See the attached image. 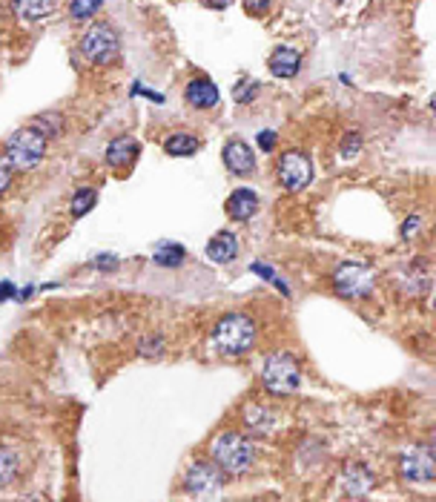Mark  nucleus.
<instances>
[{"instance_id": "obj_1", "label": "nucleus", "mask_w": 436, "mask_h": 502, "mask_svg": "<svg viewBox=\"0 0 436 502\" xmlns=\"http://www.w3.org/2000/svg\"><path fill=\"white\" fill-rule=\"evenodd\" d=\"M212 342L224 356H239L247 353L256 345V322L244 313H230L212 330Z\"/></svg>"}, {"instance_id": "obj_2", "label": "nucleus", "mask_w": 436, "mask_h": 502, "mask_svg": "<svg viewBox=\"0 0 436 502\" xmlns=\"http://www.w3.org/2000/svg\"><path fill=\"white\" fill-rule=\"evenodd\" d=\"M253 442L236 431H227L212 442V459L224 474H244L253 465Z\"/></svg>"}, {"instance_id": "obj_3", "label": "nucleus", "mask_w": 436, "mask_h": 502, "mask_svg": "<svg viewBox=\"0 0 436 502\" xmlns=\"http://www.w3.org/2000/svg\"><path fill=\"white\" fill-rule=\"evenodd\" d=\"M261 382L273 396H290L301 385V370L296 356L290 353H270L261 367Z\"/></svg>"}, {"instance_id": "obj_4", "label": "nucleus", "mask_w": 436, "mask_h": 502, "mask_svg": "<svg viewBox=\"0 0 436 502\" xmlns=\"http://www.w3.org/2000/svg\"><path fill=\"white\" fill-rule=\"evenodd\" d=\"M6 155H9L12 167H18V169H32V167H38V164L43 161V155H46V135L29 124V127L18 130V132L9 138Z\"/></svg>"}, {"instance_id": "obj_5", "label": "nucleus", "mask_w": 436, "mask_h": 502, "mask_svg": "<svg viewBox=\"0 0 436 502\" xmlns=\"http://www.w3.org/2000/svg\"><path fill=\"white\" fill-rule=\"evenodd\" d=\"M81 52L92 63H113L118 58V35L109 23H92L81 38Z\"/></svg>"}, {"instance_id": "obj_6", "label": "nucleus", "mask_w": 436, "mask_h": 502, "mask_svg": "<svg viewBox=\"0 0 436 502\" xmlns=\"http://www.w3.org/2000/svg\"><path fill=\"white\" fill-rule=\"evenodd\" d=\"M373 281H376L373 270L365 264H356V261H348L333 273V290L351 301L368 298L373 293Z\"/></svg>"}, {"instance_id": "obj_7", "label": "nucleus", "mask_w": 436, "mask_h": 502, "mask_svg": "<svg viewBox=\"0 0 436 502\" xmlns=\"http://www.w3.org/2000/svg\"><path fill=\"white\" fill-rule=\"evenodd\" d=\"M313 178V164L304 152H284L279 161V181L284 184V189L296 192L304 189Z\"/></svg>"}, {"instance_id": "obj_8", "label": "nucleus", "mask_w": 436, "mask_h": 502, "mask_svg": "<svg viewBox=\"0 0 436 502\" xmlns=\"http://www.w3.org/2000/svg\"><path fill=\"white\" fill-rule=\"evenodd\" d=\"M399 471L408 482H419V485H427L433 482L436 476V459H433V451L430 448H413L402 456L399 462Z\"/></svg>"}, {"instance_id": "obj_9", "label": "nucleus", "mask_w": 436, "mask_h": 502, "mask_svg": "<svg viewBox=\"0 0 436 502\" xmlns=\"http://www.w3.org/2000/svg\"><path fill=\"white\" fill-rule=\"evenodd\" d=\"M184 482H187V488H190L192 493H207V491H218V488L224 485V474L218 471V465L201 459V462H192V465H190Z\"/></svg>"}, {"instance_id": "obj_10", "label": "nucleus", "mask_w": 436, "mask_h": 502, "mask_svg": "<svg viewBox=\"0 0 436 502\" xmlns=\"http://www.w3.org/2000/svg\"><path fill=\"white\" fill-rule=\"evenodd\" d=\"M224 164L230 172L236 175H247L256 169V158H253V150L244 144V141H230L224 147Z\"/></svg>"}, {"instance_id": "obj_11", "label": "nucleus", "mask_w": 436, "mask_h": 502, "mask_svg": "<svg viewBox=\"0 0 436 502\" xmlns=\"http://www.w3.org/2000/svg\"><path fill=\"white\" fill-rule=\"evenodd\" d=\"M256 210H259V195L253 192V189H236L230 198H227V213H230V219L233 221H247V219H253L256 216Z\"/></svg>"}, {"instance_id": "obj_12", "label": "nucleus", "mask_w": 436, "mask_h": 502, "mask_svg": "<svg viewBox=\"0 0 436 502\" xmlns=\"http://www.w3.org/2000/svg\"><path fill=\"white\" fill-rule=\"evenodd\" d=\"M239 256V239L233 233H218L209 239L207 244V258L215 261V264H227Z\"/></svg>"}, {"instance_id": "obj_13", "label": "nucleus", "mask_w": 436, "mask_h": 502, "mask_svg": "<svg viewBox=\"0 0 436 502\" xmlns=\"http://www.w3.org/2000/svg\"><path fill=\"white\" fill-rule=\"evenodd\" d=\"M187 100H190L195 110H209V107L218 104V89H215L212 80L195 78V80L187 83Z\"/></svg>"}, {"instance_id": "obj_14", "label": "nucleus", "mask_w": 436, "mask_h": 502, "mask_svg": "<svg viewBox=\"0 0 436 502\" xmlns=\"http://www.w3.org/2000/svg\"><path fill=\"white\" fill-rule=\"evenodd\" d=\"M301 69V55L290 46H279L273 55H270V72L276 78H293L296 72Z\"/></svg>"}, {"instance_id": "obj_15", "label": "nucleus", "mask_w": 436, "mask_h": 502, "mask_svg": "<svg viewBox=\"0 0 436 502\" xmlns=\"http://www.w3.org/2000/svg\"><path fill=\"white\" fill-rule=\"evenodd\" d=\"M135 155H138V141L135 138H115L106 147V161L113 167H127V164L135 161Z\"/></svg>"}, {"instance_id": "obj_16", "label": "nucleus", "mask_w": 436, "mask_h": 502, "mask_svg": "<svg viewBox=\"0 0 436 502\" xmlns=\"http://www.w3.org/2000/svg\"><path fill=\"white\" fill-rule=\"evenodd\" d=\"M55 0H12V12L21 21H41L46 15H52Z\"/></svg>"}, {"instance_id": "obj_17", "label": "nucleus", "mask_w": 436, "mask_h": 502, "mask_svg": "<svg viewBox=\"0 0 436 502\" xmlns=\"http://www.w3.org/2000/svg\"><path fill=\"white\" fill-rule=\"evenodd\" d=\"M370 488H373V474H370L368 468L351 465V468L345 471V491H348V493L362 496V493H368Z\"/></svg>"}, {"instance_id": "obj_18", "label": "nucleus", "mask_w": 436, "mask_h": 502, "mask_svg": "<svg viewBox=\"0 0 436 502\" xmlns=\"http://www.w3.org/2000/svg\"><path fill=\"white\" fill-rule=\"evenodd\" d=\"M244 422H247V428H250L253 434H267L276 419H273V414H270L267 408H261V405H247V408H244Z\"/></svg>"}, {"instance_id": "obj_19", "label": "nucleus", "mask_w": 436, "mask_h": 502, "mask_svg": "<svg viewBox=\"0 0 436 502\" xmlns=\"http://www.w3.org/2000/svg\"><path fill=\"white\" fill-rule=\"evenodd\" d=\"M164 150L170 155H195L198 152V138L190 135V132H175L164 141Z\"/></svg>"}, {"instance_id": "obj_20", "label": "nucleus", "mask_w": 436, "mask_h": 502, "mask_svg": "<svg viewBox=\"0 0 436 502\" xmlns=\"http://www.w3.org/2000/svg\"><path fill=\"white\" fill-rule=\"evenodd\" d=\"M18 454L9 451V448H0V488L9 485L15 476H18Z\"/></svg>"}, {"instance_id": "obj_21", "label": "nucleus", "mask_w": 436, "mask_h": 502, "mask_svg": "<svg viewBox=\"0 0 436 502\" xmlns=\"http://www.w3.org/2000/svg\"><path fill=\"white\" fill-rule=\"evenodd\" d=\"M184 247L181 244H164L158 253H155V264H161V267H178V264H184Z\"/></svg>"}, {"instance_id": "obj_22", "label": "nucleus", "mask_w": 436, "mask_h": 502, "mask_svg": "<svg viewBox=\"0 0 436 502\" xmlns=\"http://www.w3.org/2000/svg\"><path fill=\"white\" fill-rule=\"evenodd\" d=\"M95 201H98V192H95V189H78L75 198H72V216H75V219L86 216V213L95 207Z\"/></svg>"}, {"instance_id": "obj_23", "label": "nucleus", "mask_w": 436, "mask_h": 502, "mask_svg": "<svg viewBox=\"0 0 436 502\" xmlns=\"http://www.w3.org/2000/svg\"><path fill=\"white\" fill-rule=\"evenodd\" d=\"M100 4H103V0H72V4H69V12H72V18L86 21V18H92V15L100 9Z\"/></svg>"}, {"instance_id": "obj_24", "label": "nucleus", "mask_w": 436, "mask_h": 502, "mask_svg": "<svg viewBox=\"0 0 436 502\" xmlns=\"http://www.w3.org/2000/svg\"><path fill=\"white\" fill-rule=\"evenodd\" d=\"M32 127L35 130H41L46 138H52V135H58L61 132V118L52 113V115H41L38 121H32Z\"/></svg>"}, {"instance_id": "obj_25", "label": "nucleus", "mask_w": 436, "mask_h": 502, "mask_svg": "<svg viewBox=\"0 0 436 502\" xmlns=\"http://www.w3.org/2000/svg\"><path fill=\"white\" fill-rule=\"evenodd\" d=\"M138 353H141V356H147V359L161 356V353H164V339H161V336H147V339H141Z\"/></svg>"}, {"instance_id": "obj_26", "label": "nucleus", "mask_w": 436, "mask_h": 502, "mask_svg": "<svg viewBox=\"0 0 436 502\" xmlns=\"http://www.w3.org/2000/svg\"><path fill=\"white\" fill-rule=\"evenodd\" d=\"M362 150V135L359 132H348L342 141V158H353Z\"/></svg>"}, {"instance_id": "obj_27", "label": "nucleus", "mask_w": 436, "mask_h": 502, "mask_svg": "<svg viewBox=\"0 0 436 502\" xmlns=\"http://www.w3.org/2000/svg\"><path fill=\"white\" fill-rule=\"evenodd\" d=\"M9 184H12V161L6 155V158H0V192H6Z\"/></svg>"}, {"instance_id": "obj_28", "label": "nucleus", "mask_w": 436, "mask_h": 502, "mask_svg": "<svg viewBox=\"0 0 436 502\" xmlns=\"http://www.w3.org/2000/svg\"><path fill=\"white\" fill-rule=\"evenodd\" d=\"M256 89H259L256 80H244V83H239V89H236V100H239V104H247V100L256 95Z\"/></svg>"}, {"instance_id": "obj_29", "label": "nucleus", "mask_w": 436, "mask_h": 502, "mask_svg": "<svg viewBox=\"0 0 436 502\" xmlns=\"http://www.w3.org/2000/svg\"><path fill=\"white\" fill-rule=\"evenodd\" d=\"M95 267H98L100 273H113V270L118 267V258H115V256H109V253H103V256L95 258Z\"/></svg>"}, {"instance_id": "obj_30", "label": "nucleus", "mask_w": 436, "mask_h": 502, "mask_svg": "<svg viewBox=\"0 0 436 502\" xmlns=\"http://www.w3.org/2000/svg\"><path fill=\"white\" fill-rule=\"evenodd\" d=\"M419 227H422V219H419V216L408 219V221L402 224V239H413V236L419 233Z\"/></svg>"}, {"instance_id": "obj_31", "label": "nucleus", "mask_w": 436, "mask_h": 502, "mask_svg": "<svg viewBox=\"0 0 436 502\" xmlns=\"http://www.w3.org/2000/svg\"><path fill=\"white\" fill-rule=\"evenodd\" d=\"M259 147H261L264 152H270V150L276 147V132H270V130H264V132L259 135Z\"/></svg>"}, {"instance_id": "obj_32", "label": "nucleus", "mask_w": 436, "mask_h": 502, "mask_svg": "<svg viewBox=\"0 0 436 502\" xmlns=\"http://www.w3.org/2000/svg\"><path fill=\"white\" fill-rule=\"evenodd\" d=\"M267 6H270V0H247V9H250L253 15H261V12H267Z\"/></svg>"}, {"instance_id": "obj_33", "label": "nucleus", "mask_w": 436, "mask_h": 502, "mask_svg": "<svg viewBox=\"0 0 436 502\" xmlns=\"http://www.w3.org/2000/svg\"><path fill=\"white\" fill-rule=\"evenodd\" d=\"M201 4L209 6V9H227V6L233 4V0H201Z\"/></svg>"}, {"instance_id": "obj_34", "label": "nucleus", "mask_w": 436, "mask_h": 502, "mask_svg": "<svg viewBox=\"0 0 436 502\" xmlns=\"http://www.w3.org/2000/svg\"><path fill=\"white\" fill-rule=\"evenodd\" d=\"M135 95H147V98H152V100H158V104H164V95H155V92H150V89H144V86H138L135 83V89H133Z\"/></svg>"}, {"instance_id": "obj_35", "label": "nucleus", "mask_w": 436, "mask_h": 502, "mask_svg": "<svg viewBox=\"0 0 436 502\" xmlns=\"http://www.w3.org/2000/svg\"><path fill=\"white\" fill-rule=\"evenodd\" d=\"M12 293H15V287H12L9 281H4V284H0V301H4L6 296H12Z\"/></svg>"}]
</instances>
